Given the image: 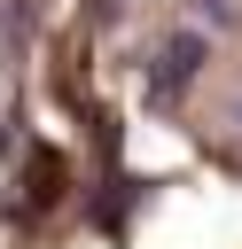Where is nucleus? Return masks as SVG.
<instances>
[{
	"label": "nucleus",
	"mask_w": 242,
	"mask_h": 249,
	"mask_svg": "<svg viewBox=\"0 0 242 249\" xmlns=\"http://www.w3.org/2000/svg\"><path fill=\"white\" fill-rule=\"evenodd\" d=\"M234 132H242V93H234Z\"/></svg>",
	"instance_id": "3"
},
{
	"label": "nucleus",
	"mask_w": 242,
	"mask_h": 249,
	"mask_svg": "<svg viewBox=\"0 0 242 249\" xmlns=\"http://www.w3.org/2000/svg\"><path fill=\"white\" fill-rule=\"evenodd\" d=\"M203 54H211L203 31H172V39L156 47V86H195V78H203Z\"/></svg>",
	"instance_id": "1"
},
{
	"label": "nucleus",
	"mask_w": 242,
	"mask_h": 249,
	"mask_svg": "<svg viewBox=\"0 0 242 249\" xmlns=\"http://www.w3.org/2000/svg\"><path fill=\"white\" fill-rule=\"evenodd\" d=\"M195 16H203V23H234L242 8H234V0H195Z\"/></svg>",
	"instance_id": "2"
}]
</instances>
